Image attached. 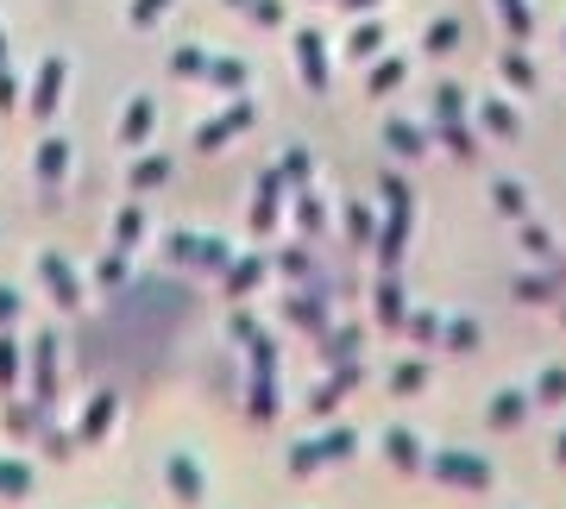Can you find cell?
Instances as JSON below:
<instances>
[{
	"label": "cell",
	"instance_id": "6da1fadb",
	"mask_svg": "<svg viewBox=\"0 0 566 509\" xmlns=\"http://www.w3.org/2000/svg\"><path fill=\"white\" fill-rule=\"evenodd\" d=\"M353 453H359V434L353 428H322V434H308V441H296V447L283 453V471H290V478H315L322 466H340Z\"/></svg>",
	"mask_w": 566,
	"mask_h": 509
},
{
	"label": "cell",
	"instance_id": "7a4b0ae2",
	"mask_svg": "<svg viewBox=\"0 0 566 509\" xmlns=\"http://www.w3.org/2000/svg\"><path fill=\"white\" fill-rule=\"evenodd\" d=\"M422 471L434 478V485H453V490H491L497 485V466H491L485 453H472V447H434Z\"/></svg>",
	"mask_w": 566,
	"mask_h": 509
},
{
	"label": "cell",
	"instance_id": "3957f363",
	"mask_svg": "<svg viewBox=\"0 0 566 509\" xmlns=\"http://www.w3.org/2000/svg\"><path fill=\"white\" fill-rule=\"evenodd\" d=\"M164 258L177 271H208V277H221L227 265H233V240H221V233H170V245H164Z\"/></svg>",
	"mask_w": 566,
	"mask_h": 509
},
{
	"label": "cell",
	"instance_id": "277c9868",
	"mask_svg": "<svg viewBox=\"0 0 566 509\" xmlns=\"http://www.w3.org/2000/svg\"><path fill=\"white\" fill-rule=\"evenodd\" d=\"M259 126V102H245V95H233V102L221 107V114H208L202 126H196V151H221V145L245 139Z\"/></svg>",
	"mask_w": 566,
	"mask_h": 509
},
{
	"label": "cell",
	"instance_id": "5b68a950",
	"mask_svg": "<svg viewBox=\"0 0 566 509\" xmlns=\"http://www.w3.org/2000/svg\"><path fill=\"white\" fill-rule=\"evenodd\" d=\"M164 490H170L182 509L208 503V471H202V459H196L189 447H170V453H164Z\"/></svg>",
	"mask_w": 566,
	"mask_h": 509
},
{
	"label": "cell",
	"instance_id": "8992f818",
	"mask_svg": "<svg viewBox=\"0 0 566 509\" xmlns=\"http://www.w3.org/2000/svg\"><path fill=\"white\" fill-rule=\"evenodd\" d=\"M359 378H365L359 359H353V365H327V378H322L315 390H308V415H315V422H327V415H334V409H340L346 396L359 390Z\"/></svg>",
	"mask_w": 566,
	"mask_h": 509
},
{
	"label": "cell",
	"instance_id": "52a82bcc",
	"mask_svg": "<svg viewBox=\"0 0 566 509\" xmlns=\"http://www.w3.org/2000/svg\"><path fill=\"white\" fill-rule=\"evenodd\" d=\"M283 195H290V183L277 177V163L259 177V195H252V214H245V226H252V240H271L277 233V214H283Z\"/></svg>",
	"mask_w": 566,
	"mask_h": 509
},
{
	"label": "cell",
	"instance_id": "ba28073f",
	"mask_svg": "<svg viewBox=\"0 0 566 509\" xmlns=\"http://www.w3.org/2000/svg\"><path fill=\"white\" fill-rule=\"evenodd\" d=\"M327 308H334L327 284H315V277H308V284L296 289V296H283V321L303 327V333H322V327H327Z\"/></svg>",
	"mask_w": 566,
	"mask_h": 509
},
{
	"label": "cell",
	"instance_id": "9c48e42d",
	"mask_svg": "<svg viewBox=\"0 0 566 509\" xmlns=\"http://www.w3.org/2000/svg\"><path fill=\"white\" fill-rule=\"evenodd\" d=\"M39 284L57 308H82V277H76V265H70L63 252H39Z\"/></svg>",
	"mask_w": 566,
	"mask_h": 509
},
{
	"label": "cell",
	"instance_id": "30bf717a",
	"mask_svg": "<svg viewBox=\"0 0 566 509\" xmlns=\"http://www.w3.org/2000/svg\"><path fill=\"white\" fill-rule=\"evenodd\" d=\"M296 70H303L308 95H327V88H334V70H327V39L315 32V25H303V32H296Z\"/></svg>",
	"mask_w": 566,
	"mask_h": 509
},
{
	"label": "cell",
	"instance_id": "8fae6325",
	"mask_svg": "<svg viewBox=\"0 0 566 509\" xmlns=\"http://www.w3.org/2000/svg\"><path fill=\"white\" fill-rule=\"evenodd\" d=\"M264 277H271V258H264V252H233V265L221 271L227 303H245V296H259Z\"/></svg>",
	"mask_w": 566,
	"mask_h": 509
},
{
	"label": "cell",
	"instance_id": "7c38bea8",
	"mask_svg": "<svg viewBox=\"0 0 566 509\" xmlns=\"http://www.w3.org/2000/svg\"><path fill=\"white\" fill-rule=\"evenodd\" d=\"M409 252V208H385V226L371 233V258H378V271H397Z\"/></svg>",
	"mask_w": 566,
	"mask_h": 509
},
{
	"label": "cell",
	"instance_id": "4fadbf2b",
	"mask_svg": "<svg viewBox=\"0 0 566 509\" xmlns=\"http://www.w3.org/2000/svg\"><path fill=\"white\" fill-rule=\"evenodd\" d=\"M25 365H32V396L39 403H57V333H32Z\"/></svg>",
	"mask_w": 566,
	"mask_h": 509
},
{
	"label": "cell",
	"instance_id": "5bb4252c",
	"mask_svg": "<svg viewBox=\"0 0 566 509\" xmlns=\"http://www.w3.org/2000/svg\"><path fill=\"white\" fill-rule=\"evenodd\" d=\"M63 82H70V63H63V57H44L39 76H32V95H25V102H32V120H51V114H57Z\"/></svg>",
	"mask_w": 566,
	"mask_h": 509
},
{
	"label": "cell",
	"instance_id": "9a60e30c",
	"mask_svg": "<svg viewBox=\"0 0 566 509\" xmlns=\"http://www.w3.org/2000/svg\"><path fill=\"white\" fill-rule=\"evenodd\" d=\"M535 415V396L528 390H497V396H485V428L491 434H516Z\"/></svg>",
	"mask_w": 566,
	"mask_h": 509
},
{
	"label": "cell",
	"instance_id": "2e32d148",
	"mask_svg": "<svg viewBox=\"0 0 566 509\" xmlns=\"http://www.w3.org/2000/svg\"><path fill=\"white\" fill-rule=\"evenodd\" d=\"M114 415H120V396H114V390H95L88 409L76 415V447H102L107 428H114Z\"/></svg>",
	"mask_w": 566,
	"mask_h": 509
},
{
	"label": "cell",
	"instance_id": "e0dca14e",
	"mask_svg": "<svg viewBox=\"0 0 566 509\" xmlns=\"http://www.w3.org/2000/svg\"><path fill=\"white\" fill-rule=\"evenodd\" d=\"M63 170H70V139H39V151H32V177H39L44 202H57Z\"/></svg>",
	"mask_w": 566,
	"mask_h": 509
},
{
	"label": "cell",
	"instance_id": "ac0fdd59",
	"mask_svg": "<svg viewBox=\"0 0 566 509\" xmlns=\"http://www.w3.org/2000/svg\"><path fill=\"white\" fill-rule=\"evenodd\" d=\"M472 126H479V132H491V139H523V114H516V107L504 102V95H485V102L472 107Z\"/></svg>",
	"mask_w": 566,
	"mask_h": 509
},
{
	"label": "cell",
	"instance_id": "d6986e66",
	"mask_svg": "<svg viewBox=\"0 0 566 509\" xmlns=\"http://www.w3.org/2000/svg\"><path fill=\"white\" fill-rule=\"evenodd\" d=\"M151 126H158V102H151V95H133V102L120 107V126H114V139L139 151V145H151Z\"/></svg>",
	"mask_w": 566,
	"mask_h": 509
},
{
	"label": "cell",
	"instance_id": "ffe728a7",
	"mask_svg": "<svg viewBox=\"0 0 566 509\" xmlns=\"http://www.w3.org/2000/svg\"><path fill=\"white\" fill-rule=\"evenodd\" d=\"M371 315H378L390 333H403L409 303H403V284H397V271H378V284H371Z\"/></svg>",
	"mask_w": 566,
	"mask_h": 509
},
{
	"label": "cell",
	"instance_id": "44dd1931",
	"mask_svg": "<svg viewBox=\"0 0 566 509\" xmlns=\"http://www.w3.org/2000/svg\"><path fill=\"white\" fill-rule=\"evenodd\" d=\"M359 340L365 333L353 321H340V327L327 321L322 333H315V352H322V365H353V359H359Z\"/></svg>",
	"mask_w": 566,
	"mask_h": 509
},
{
	"label": "cell",
	"instance_id": "7402d4cb",
	"mask_svg": "<svg viewBox=\"0 0 566 509\" xmlns=\"http://www.w3.org/2000/svg\"><path fill=\"white\" fill-rule=\"evenodd\" d=\"M7 434H20V441H44L51 434V403H7Z\"/></svg>",
	"mask_w": 566,
	"mask_h": 509
},
{
	"label": "cell",
	"instance_id": "603a6c76",
	"mask_svg": "<svg viewBox=\"0 0 566 509\" xmlns=\"http://www.w3.org/2000/svg\"><path fill=\"white\" fill-rule=\"evenodd\" d=\"M277 409H283L277 371H252V384H245V415H252V422H277Z\"/></svg>",
	"mask_w": 566,
	"mask_h": 509
},
{
	"label": "cell",
	"instance_id": "cb8c5ba5",
	"mask_svg": "<svg viewBox=\"0 0 566 509\" xmlns=\"http://www.w3.org/2000/svg\"><path fill=\"white\" fill-rule=\"evenodd\" d=\"M114 252H126V258H133V252H139L145 245V202L139 195H133V202H120V214H114Z\"/></svg>",
	"mask_w": 566,
	"mask_h": 509
},
{
	"label": "cell",
	"instance_id": "d4e9b609",
	"mask_svg": "<svg viewBox=\"0 0 566 509\" xmlns=\"http://www.w3.org/2000/svg\"><path fill=\"white\" fill-rule=\"evenodd\" d=\"M385 459L397 471H422L428 466V447L416 441V428H385Z\"/></svg>",
	"mask_w": 566,
	"mask_h": 509
},
{
	"label": "cell",
	"instance_id": "484cf974",
	"mask_svg": "<svg viewBox=\"0 0 566 509\" xmlns=\"http://www.w3.org/2000/svg\"><path fill=\"white\" fill-rule=\"evenodd\" d=\"M385 145L397 151V158H422L428 145H434V132H428V126H416V120H397V114H390V120H385Z\"/></svg>",
	"mask_w": 566,
	"mask_h": 509
},
{
	"label": "cell",
	"instance_id": "4316f807",
	"mask_svg": "<svg viewBox=\"0 0 566 509\" xmlns=\"http://www.w3.org/2000/svg\"><path fill=\"white\" fill-rule=\"evenodd\" d=\"M290 214H296V233H303V240H322L327 202L315 195V189H290Z\"/></svg>",
	"mask_w": 566,
	"mask_h": 509
},
{
	"label": "cell",
	"instance_id": "83f0119b",
	"mask_svg": "<svg viewBox=\"0 0 566 509\" xmlns=\"http://www.w3.org/2000/svg\"><path fill=\"white\" fill-rule=\"evenodd\" d=\"M170 170H177L170 151H145V158H133V195H151L158 183H170Z\"/></svg>",
	"mask_w": 566,
	"mask_h": 509
},
{
	"label": "cell",
	"instance_id": "f1b7e54d",
	"mask_svg": "<svg viewBox=\"0 0 566 509\" xmlns=\"http://www.w3.org/2000/svg\"><path fill=\"white\" fill-rule=\"evenodd\" d=\"M491 208H497L504 221H528V214H535V202H528V189L516 183V177H497V183H491Z\"/></svg>",
	"mask_w": 566,
	"mask_h": 509
},
{
	"label": "cell",
	"instance_id": "f546056e",
	"mask_svg": "<svg viewBox=\"0 0 566 509\" xmlns=\"http://www.w3.org/2000/svg\"><path fill=\"white\" fill-rule=\"evenodd\" d=\"M271 271H277L283 284H308V277H315V252H308V245H283L277 258H271Z\"/></svg>",
	"mask_w": 566,
	"mask_h": 509
},
{
	"label": "cell",
	"instance_id": "4dcf8cb0",
	"mask_svg": "<svg viewBox=\"0 0 566 509\" xmlns=\"http://www.w3.org/2000/svg\"><path fill=\"white\" fill-rule=\"evenodd\" d=\"M390 396H422L428 390V359H397V365L385 371Z\"/></svg>",
	"mask_w": 566,
	"mask_h": 509
},
{
	"label": "cell",
	"instance_id": "1f68e13d",
	"mask_svg": "<svg viewBox=\"0 0 566 509\" xmlns=\"http://www.w3.org/2000/svg\"><path fill=\"white\" fill-rule=\"evenodd\" d=\"M428 132H434V145H441V151H453V158H472V151H479V132H472L465 120H434Z\"/></svg>",
	"mask_w": 566,
	"mask_h": 509
},
{
	"label": "cell",
	"instance_id": "d6a6232c",
	"mask_svg": "<svg viewBox=\"0 0 566 509\" xmlns=\"http://www.w3.org/2000/svg\"><path fill=\"white\" fill-rule=\"evenodd\" d=\"M208 82H214V88H227V95H245L252 63H245V57H208Z\"/></svg>",
	"mask_w": 566,
	"mask_h": 509
},
{
	"label": "cell",
	"instance_id": "836d02e7",
	"mask_svg": "<svg viewBox=\"0 0 566 509\" xmlns=\"http://www.w3.org/2000/svg\"><path fill=\"white\" fill-rule=\"evenodd\" d=\"M208 57H214L208 44H177V51H170V76H182V82H208Z\"/></svg>",
	"mask_w": 566,
	"mask_h": 509
},
{
	"label": "cell",
	"instance_id": "e575fe53",
	"mask_svg": "<svg viewBox=\"0 0 566 509\" xmlns=\"http://www.w3.org/2000/svg\"><path fill=\"white\" fill-rule=\"evenodd\" d=\"M497 70H504V82L516 88V95H535V82H542V70H535V63H528L516 44H510L504 57H497Z\"/></svg>",
	"mask_w": 566,
	"mask_h": 509
},
{
	"label": "cell",
	"instance_id": "d590c367",
	"mask_svg": "<svg viewBox=\"0 0 566 509\" xmlns=\"http://www.w3.org/2000/svg\"><path fill=\"white\" fill-rule=\"evenodd\" d=\"M403 82H409V57H371V82H365L371 95H397Z\"/></svg>",
	"mask_w": 566,
	"mask_h": 509
},
{
	"label": "cell",
	"instance_id": "8d00e7d4",
	"mask_svg": "<svg viewBox=\"0 0 566 509\" xmlns=\"http://www.w3.org/2000/svg\"><path fill=\"white\" fill-rule=\"evenodd\" d=\"M13 497H32V466L0 453V503H13Z\"/></svg>",
	"mask_w": 566,
	"mask_h": 509
},
{
	"label": "cell",
	"instance_id": "74e56055",
	"mask_svg": "<svg viewBox=\"0 0 566 509\" xmlns=\"http://www.w3.org/2000/svg\"><path fill=\"white\" fill-rule=\"evenodd\" d=\"M441 327H447V315H441V308H409L403 333L416 340V347H441Z\"/></svg>",
	"mask_w": 566,
	"mask_h": 509
},
{
	"label": "cell",
	"instance_id": "f35d334b",
	"mask_svg": "<svg viewBox=\"0 0 566 509\" xmlns=\"http://www.w3.org/2000/svg\"><path fill=\"white\" fill-rule=\"evenodd\" d=\"M378 51H385V20H359V25H353V39H346V57L371 63Z\"/></svg>",
	"mask_w": 566,
	"mask_h": 509
},
{
	"label": "cell",
	"instance_id": "ab89813d",
	"mask_svg": "<svg viewBox=\"0 0 566 509\" xmlns=\"http://www.w3.org/2000/svg\"><path fill=\"white\" fill-rule=\"evenodd\" d=\"M497 13H504L510 44H528V39H535V7H528V0H497Z\"/></svg>",
	"mask_w": 566,
	"mask_h": 509
},
{
	"label": "cell",
	"instance_id": "60d3db41",
	"mask_svg": "<svg viewBox=\"0 0 566 509\" xmlns=\"http://www.w3.org/2000/svg\"><path fill=\"white\" fill-rule=\"evenodd\" d=\"M516 245H523L535 265H547V258H554V233H547V226L535 221V214H528V221H516Z\"/></svg>",
	"mask_w": 566,
	"mask_h": 509
},
{
	"label": "cell",
	"instance_id": "b9f144b4",
	"mask_svg": "<svg viewBox=\"0 0 566 509\" xmlns=\"http://www.w3.org/2000/svg\"><path fill=\"white\" fill-rule=\"evenodd\" d=\"M340 221H346V245H359V252H371V233H378V221H371V208H365V202H346V208H340Z\"/></svg>",
	"mask_w": 566,
	"mask_h": 509
},
{
	"label": "cell",
	"instance_id": "7bdbcfd3",
	"mask_svg": "<svg viewBox=\"0 0 566 509\" xmlns=\"http://www.w3.org/2000/svg\"><path fill=\"white\" fill-rule=\"evenodd\" d=\"M472 107H465V88L460 82H441L434 88V102H428V120H465Z\"/></svg>",
	"mask_w": 566,
	"mask_h": 509
},
{
	"label": "cell",
	"instance_id": "ee69618b",
	"mask_svg": "<svg viewBox=\"0 0 566 509\" xmlns=\"http://www.w3.org/2000/svg\"><path fill=\"white\" fill-rule=\"evenodd\" d=\"M20 365H25V347L0 327V396H13V384H20Z\"/></svg>",
	"mask_w": 566,
	"mask_h": 509
},
{
	"label": "cell",
	"instance_id": "f6af8a7d",
	"mask_svg": "<svg viewBox=\"0 0 566 509\" xmlns=\"http://www.w3.org/2000/svg\"><path fill=\"white\" fill-rule=\"evenodd\" d=\"M528 396H535V409H560L566 403V365H547L535 384H528Z\"/></svg>",
	"mask_w": 566,
	"mask_h": 509
},
{
	"label": "cell",
	"instance_id": "bcb514c9",
	"mask_svg": "<svg viewBox=\"0 0 566 509\" xmlns=\"http://www.w3.org/2000/svg\"><path fill=\"white\" fill-rule=\"evenodd\" d=\"M277 177H283L290 189H308V177H315V158H308L303 145H290V151L277 158Z\"/></svg>",
	"mask_w": 566,
	"mask_h": 509
},
{
	"label": "cell",
	"instance_id": "7dc6e473",
	"mask_svg": "<svg viewBox=\"0 0 566 509\" xmlns=\"http://www.w3.org/2000/svg\"><path fill=\"white\" fill-rule=\"evenodd\" d=\"M245 365L252 371H277V333H252V340H245Z\"/></svg>",
	"mask_w": 566,
	"mask_h": 509
},
{
	"label": "cell",
	"instance_id": "c3c4849f",
	"mask_svg": "<svg viewBox=\"0 0 566 509\" xmlns=\"http://www.w3.org/2000/svg\"><path fill=\"white\" fill-rule=\"evenodd\" d=\"M554 289H560V277L535 271V277H516V303H554Z\"/></svg>",
	"mask_w": 566,
	"mask_h": 509
},
{
	"label": "cell",
	"instance_id": "681fc988",
	"mask_svg": "<svg viewBox=\"0 0 566 509\" xmlns=\"http://www.w3.org/2000/svg\"><path fill=\"white\" fill-rule=\"evenodd\" d=\"M441 347L447 352H472V347H479V321H465V315H460V321H447L441 327Z\"/></svg>",
	"mask_w": 566,
	"mask_h": 509
},
{
	"label": "cell",
	"instance_id": "f907efd6",
	"mask_svg": "<svg viewBox=\"0 0 566 509\" xmlns=\"http://www.w3.org/2000/svg\"><path fill=\"white\" fill-rule=\"evenodd\" d=\"M126 265H133V258H126V252H114V245H107V258H102V265H95V284H102V289H126Z\"/></svg>",
	"mask_w": 566,
	"mask_h": 509
},
{
	"label": "cell",
	"instance_id": "816d5d0a",
	"mask_svg": "<svg viewBox=\"0 0 566 509\" xmlns=\"http://www.w3.org/2000/svg\"><path fill=\"white\" fill-rule=\"evenodd\" d=\"M252 333H259V321H252V308H245V303H233V308H227V340H233V347H245Z\"/></svg>",
	"mask_w": 566,
	"mask_h": 509
},
{
	"label": "cell",
	"instance_id": "f5cc1de1",
	"mask_svg": "<svg viewBox=\"0 0 566 509\" xmlns=\"http://www.w3.org/2000/svg\"><path fill=\"white\" fill-rule=\"evenodd\" d=\"M240 13H245L252 25H283V13H290V7H283V0H245Z\"/></svg>",
	"mask_w": 566,
	"mask_h": 509
},
{
	"label": "cell",
	"instance_id": "db71d44e",
	"mask_svg": "<svg viewBox=\"0 0 566 509\" xmlns=\"http://www.w3.org/2000/svg\"><path fill=\"white\" fill-rule=\"evenodd\" d=\"M428 51H460V20H434L428 25Z\"/></svg>",
	"mask_w": 566,
	"mask_h": 509
},
{
	"label": "cell",
	"instance_id": "11a10c76",
	"mask_svg": "<svg viewBox=\"0 0 566 509\" xmlns=\"http://www.w3.org/2000/svg\"><path fill=\"white\" fill-rule=\"evenodd\" d=\"M164 13H170V0H133V7H126L133 25H151V20H164Z\"/></svg>",
	"mask_w": 566,
	"mask_h": 509
},
{
	"label": "cell",
	"instance_id": "9f6ffc18",
	"mask_svg": "<svg viewBox=\"0 0 566 509\" xmlns=\"http://www.w3.org/2000/svg\"><path fill=\"white\" fill-rule=\"evenodd\" d=\"M20 315H25V296L13 284H0V327H13Z\"/></svg>",
	"mask_w": 566,
	"mask_h": 509
},
{
	"label": "cell",
	"instance_id": "6f0895ef",
	"mask_svg": "<svg viewBox=\"0 0 566 509\" xmlns=\"http://www.w3.org/2000/svg\"><path fill=\"white\" fill-rule=\"evenodd\" d=\"M13 107H20V76L0 63V114H13Z\"/></svg>",
	"mask_w": 566,
	"mask_h": 509
},
{
	"label": "cell",
	"instance_id": "680465c9",
	"mask_svg": "<svg viewBox=\"0 0 566 509\" xmlns=\"http://www.w3.org/2000/svg\"><path fill=\"white\" fill-rule=\"evenodd\" d=\"M378 195H385V208H409V183H403V177H385Z\"/></svg>",
	"mask_w": 566,
	"mask_h": 509
},
{
	"label": "cell",
	"instance_id": "91938a15",
	"mask_svg": "<svg viewBox=\"0 0 566 509\" xmlns=\"http://www.w3.org/2000/svg\"><path fill=\"white\" fill-rule=\"evenodd\" d=\"M346 13H378V7H385V0H340Z\"/></svg>",
	"mask_w": 566,
	"mask_h": 509
},
{
	"label": "cell",
	"instance_id": "94428289",
	"mask_svg": "<svg viewBox=\"0 0 566 509\" xmlns=\"http://www.w3.org/2000/svg\"><path fill=\"white\" fill-rule=\"evenodd\" d=\"M554 459H560V466H566V428H560V441H554Z\"/></svg>",
	"mask_w": 566,
	"mask_h": 509
},
{
	"label": "cell",
	"instance_id": "6125c7cd",
	"mask_svg": "<svg viewBox=\"0 0 566 509\" xmlns=\"http://www.w3.org/2000/svg\"><path fill=\"white\" fill-rule=\"evenodd\" d=\"M0 63H7V32H0Z\"/></svg>",
	"mask_w": 566,
	"mask_h": 509
},
{
	"label": "cell",
	"instance_id": "be15d7a7",
	"mask_svg": "<svg viewBox=\"0 0 566 509\" xmlns=\"http://www.w3.org/2000/svg\"><path fill=\"white\" fill-rule=\"evenodd\" d=\"M227 7H245V0H227Z\"/></svg>",
	"mask_w": 566,
	"mask_h": 509
}]
</instances>
